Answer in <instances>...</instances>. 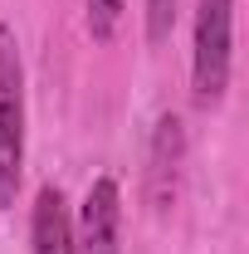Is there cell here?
I'll use <instances>...</instances> for the list:
<instances>
[{"label": "cell", "instance_id": "cell-5", "mask_svg": "<svg viewBox=\"0 0 249 254\" xmlns=\"http://www.w3.org/2000/svg\"><path fill=\"white\" fill-rule=\"evenodd\" d=\"M83 5H88V30H93V39H113L118 25H123L127 0H83Z\"/></svg>", "mask_w": 249, "mask_h": 254}, {"label": "cell", "instance_id": "cell-4", "mask_svg": "<svg viewBox=\"0 0 249 254\" xmlns=\"http://www.w3.org/2000/svg\"><path fill=\"white\" fill-rule=\"evenodd\" d=\"M30 240H34V254H73V215H68V200L59 186H39Z\"/></svg>", "mask_w": 249, "mask_h": 254}, {"label": "cell", "instance_id": "cell-1", "mask_svg": "<svg viewBox=\"0 0 249 254\" xmlns=\"http://www.w3.org/2000/svg\"><path fill=\"white\" fill-rule=\"evenodd\" d=\"M230 44H235V0H195V44H190V98H195V108L225 103Z\"/></svg>", "mask_w": 249, "mask_h": 254}, {"label": "cell", "instance_id": "cell-3", "mask_svg": "<svg viewBox=\"0 0 249 254\" xmlns=\"http://www.w3.org/2000/svg\"><path fill=\"white\" fill-rule=\"evenodd\" d=\"M118 225H123V190L113 176H98L73 220V254H123Z\"/></svg>", "mask_w": 249, "mask_h": 254}, {"label": "cell", "instance_id": "cell-6", "mask_svg": "<svg viewBox=\"0 0 249 254\" xmlns=\"http://www.w3.org/2000/svg\"><path fill=\"white\" fill-rule=\"evenodd\" d=\"M176 10H181V0H147V39L152 44H166L171 39Z\"/></svg>", "mask_w": 249, "mask_h": 254}, {"label": "cell", "instance_id": "cell-2", "mask_svg": "<svg viewBox=\"0 0 249 254\" xmlns=\"http://www.w3.org/2000/svg\"><path fill=\"white\" fill-rule=\"evenodd\" d=\"M25 171V64L15 30L0 25V210L15 205Z\"/></svg>", "mask_w": 249, "mask_h": 254}]
</instances>
